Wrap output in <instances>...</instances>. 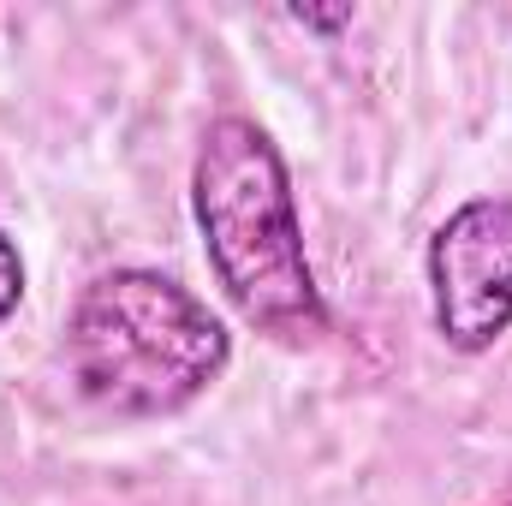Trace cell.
I'll return each instance as SVG.
<instances>
[{
	"instance_id": "8992f818",
	"label": "cell",
	"mask_w": 512,
	"mask_h": 506,
	"mask_svg": "<svg viewBox=\"0 0 512 506\" xmlns=\"http://www.w3.org/2000/svg\"><path fill=\"white\" fill-rule=\"evenodd\" d=\"M501 506H512V501H501Z\"/></svg>"
},
{
	"instance_id": "6da1fadb",
	"label": "cell",
	"mask_w": 512,
	"mask_h": 506,
	"mask_svg": "<svg viewBox=\"0 0 512 506\" xmlns=\"http://www.w3.org/2000/svg\"><path fill=\"white\" fill-rule=\"evenodd\" d=\"M191 215L203 233L209 274L245 328L292 352L328 340V304L304 251L298 191L286 155L256 120L245 114L209 120L191 161Z\"/></svg>"
},
{
	"instance_id": "5b68a950",
	"label": "cell",
	"mask_w": 512,
	"mask_h": 506,
	"mask_svg": "<svg viewBox=\"0 0 512 506\" xmlns=\"http://www.w3.org/2000/svg\"><path fill=\"white\" fill-rule=\"evenodd\" d=\"M358 12L352 6H334V12H322V6H292V24H310V30H346Z\"/></svg>"
},
{
	"instance_id": "3957f363",
	"label": "cell",
	"mask_w": 512,
	"mask_h": 506,
	"mask_svg": "<svg viewBox=\"0 0 512 506\" xmlns=\"http://www.w3.org/2000/svg\"><path fill=\"white\" fill-rule=\"evenodd\" d=\"M429 310L435 334L477 358L512 328V197L459 203L429 239Z\"/></svg>"
},
{
	"instance_id": "7a4b0ae2",
	"label": "cell",
	"mask_w": 512,
	"mask_h": 506,
	"mask_svg": "<svg viewBox=\"0 0 512 506\" xmlns=\"http://www.w3.org/2000/svg\"><path fill=\"white\" fill-rule=\"evenodd\" d=\"M233 364L227 322L161 268L96 274L66 316L72 387L126 423H161L191 411Z\"/></svg>"
},
{
	"instance_id": "277c9868",
	"label": "cell",
	"mask_w": 512,
	"mask_h": 506,
	"mask_svg": "<svg viewBox=\"0 0 512 506\" xmlns=\"http://www.w3.org/2000/svg\"><path fill=\"white\" fill-rule=\"evenodd\" d=\"M18 304H24V256H18V245H12L6 227H0V322H6Z\"/></svg>"
}]
</instances>
